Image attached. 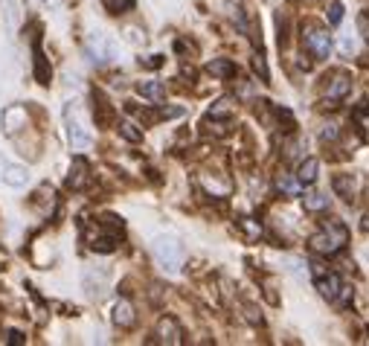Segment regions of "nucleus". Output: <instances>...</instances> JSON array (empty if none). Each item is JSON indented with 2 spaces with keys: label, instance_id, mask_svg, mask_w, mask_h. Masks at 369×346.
<instances>
[{
  "label": "nucleus",
  "instance_id": "nucleus-1",
  "mask_svg": "<svg viewBox=\"0 0 369 346\" xmlns=\"http://www.w3.org/2000/svg\"><path fill=\"white\" fill-rule=\"evenodd\" d=\"M346 244H349V230H346V224H340V221H326L311 239V247L320 256H335Z\"/></svg>",
  "mask_w": 369,
  "mask_h": 346
},
{
  "label": "nucleus",
  "instance_id": "nucleus-2",
  "mask_svg": "<svg viewBox=\"0 0 369 346\" xmlns=\"http://www.w3.org/2000/svg\"><path fill=\"white\" fill-rule=\"evenodd\" d=\"M154 259H157V265L169 270V274H178L180 265H183V244L178 236H157L154 239Z\"/></svg>",
  "mask_w": 369,
  "mask_h": 346
},
{
  "label": "nucleus",
  "instance_id": "nucleus-3",
  "mask_svg": "<svg viewBox=\"0 0 369 346\" xmlns=\"http://www.w3.org/2000/svg\"><path fill=\"white\" fill-rule=\"evenodd\" d=\"M64 128H67V140H70V146L76 148V152H84V148H91L93 134H91L88 126H84V119L79 117L76 102H67V105H64Z\"/></svg>",
  "mask_w": 369,
  "mask_h": 346
},
{
  "label": "nucleus",
  "instance_id": "nucleus-4",
  "mask_svg": "<svg viewBox=\"0 0 369 346\" xmlns=\"http://www.w3.org/2000/svg\"><path fill=\"white\" fill-rule=\"evenodd\" d=\"M88 56H91V61H99V65H105V61H117L119 58V47H117V41L114 38H108V35H102V32H93L91 38H88Z\"/></svg>",
  "mask_w": 369,
  "mask_h": 346
},
{
  "label": "nucleus",
  "instance_id": "nucleus-5",
  "mask_svg": "<svg viewBox=\"0 0 369 346\" xmlns=\"http://www.w3.org/2000/svg\"><path fill=\"white\" fill-rule=\"evenodd\" d=\"M302 41H305V49L314 56V58H326L331 53V35L323 30V27H305V35H302Z\"/></svg>",
  "mask_w": 369,
  "mask_h": 346
},
{
  "label": "nucleus",
  "instance_id": "nucleus-6",
  "mask_svg": "<svg viewBox=\"0 0 369 346\" xmlns=\"http://www.w3.org/2000/svg\"><path fill=\"white\" fill-rule=\"evenodd\" d=\"M0 178H3L6 187L23 189V187L29 183V169L21 166V163H3V172H0Z\"/></svg>",
  "mask_w": 369,
  "mask_h": 346
},
{
  "label": "nucleus",
  "instance_id": "nucleus-7",
  "mask_svg": "<svg viewBox=\"0 0 369 346\" xmlns=\"http://www.w3.org/2000/svg\"><path fill=\"white\" fill-rule=\"evenodd\" d=\"M349 91H352V82H349V76H335L331 79V84L326 88V108H335L331 102H340V99H346L349 96Z\"/></svg>",
  "mask_w": 369,
  "mask_h": 346
},
{
  "label": "nucleus",
  "instance_id": "nucleus-8",
  "mask_svg": "<svg viewBox=\"0 0 369 346\" xmlns=\"http://www.w3.org/2000/svg\"><path fill=\"white\" fill-rule=\"evenodd\" d=\"M157 341L160 343H180V326H178V320L175 317H160V323H157Z\"/></svg>",
  "mask_w": 369,
  "mask_h": 346
},
{
  "label": "nucleus",
  "instance_id": "nucleus-9",
  "mask_svg": "<svg viewBox=\"0 0 369 346\" xmlns=\"http://www.w3.org/2000/svg\"><path fill=\"white\" fill-rule=\"evenodd\" d=\"M340 277L337 274H323V277H317V291L326 297V300H337V294H340Z\"/></svg>",
  "mask_w": 369,
  "mask_h": 346
},
{
  "label": "nucleus",
  "instance_id": "nucleus-10",
  "mask_svg": "<svg viewBox=\"0 0 369 346\" xmlns=\"http://www.w3.org/2000/svg\"><path fill=\"white\" fill-rule=\"evenodd\" d=\"M84 183H88V163H84L82 157L73 160V166H70V175H67V187L70 189H82Z\"/></svg>",
  "mask_w": 369,
  "mask_h": 346
},
{
  "label": "nucleus",
  "instance_id": "nucleus-11",
  "mask_svg": "<svg viewBox=\"0 0 369 346\" xmlns=\"http://www.w3.org/2000/svg\"><path fill=\"white\" fill-rule=\"evenodd\" d=\"M23 122H27V111H23L21 105H12V108L3 111V128H6V134H15Z\"/></svg>",
  "mask_w": 369,
  "mask_h": 346
},
{
  "label": "nucleus",
  "instance_id": "nucleus-12",
  "mask_svg": "<svg viewBox=\"0 0 369 346\" xmlns=\"http://www.w3.org/2000/svg\"><path fill=\"white\" fill-rule=\"evenodd\" d=\"M317 172H320L317 160H314V157H305L302 166L297 169V183H300V187H311V183L317 181Z\"/></svg>",
  "mask_w": 369,
  "mask_h": 346
},
{
  "label": "nucleus",
  "instance_id": "nucleus-13",
  "mask_svg": "<svg viewBox=\"0 0 369 346\" xmlns=\"http://www.w3.org/2000/svg\"><path fill=\"white\" fill-rule=\"evenodd\" d=\"M114 323H117L119 329L134 326V305H131L128 300H119V303L114 305Z\"/></svg>",
  "mask_w": 369,
  "mask_h": 346
},
{
  "label": "nucleus",
  "instance_id": "nucleus-14",
  "mask_svg": "<svg viewBox=\"0 0 369 346\" xmlns=\"http://www.w3.org/2000/svg\"><path fill=\"white\" fill-rule=\"evenodd\" d=\"M3 15H6V30L15 32L21 27V21H23V9H21L18 0H6V3H3Z\"/></svg>",
  "mask_w": 369,
  "mask_h": 346
},
{
  "label": "nucleus",
  "instance_id": "nucleus-15",
  "mask_svg": "<svg viewBox=\"0 0 369 346\" xmlns=\"http://www.w3.org/2000/svg\"><path fill=\"white\" fill-rule=\"evenodd\" d=\"M50 76H53L50 61H47V56L41 53V47L35 44V79H38V84H50Z\"/></svg>",
  "mask_w": 369,
  "mask_h": 346
},
{
  "label": "nucleus",
  "instance_id": "nucleus-16",
  "mask_svg": "<svg viewBox=\"0 0 369 346\" xmlns=\"http://www.w3.org/2000/svg\"><path fill=\"white\" fill-rule=\"evenodd\" d=\"M137 93L145 96V99H152V102H163V99H166V88L160 82H140Z\"/></svg>",
  "mask_w": 369,
  "mask_h": 346
},
{
  "label": "nucleus",
  "instance_id": "nucleus-17",
  "mask_svg": "<svg viewBox=\"0 0 369 346\" xmlns=\"http://www.w3.org/2000/svg\"><path fill=\"white\" fill-rule=\"evenodd\" d=\"M206 73H213L218 79H227V76H236V65H233L230 58H215L206 65Z\"/></svg>",
  "mask_w": 369,
  "mask_h": 346
},
{
  "label": "nucleus",
  "instance_id": "nucleus-18",
  "mask_svg": "<svg viewBox=\"0 0 369 346\" xmlns=\"http://www.w3.org/2000/svg\"><path fill=\"white\" fill-rule=\"evenodd\" d=\"M335 189L340 192L343 201H352L355 198V178L352 175H337L335 178Z\"/></svg>",
  "mask_w": 369,
  "mask_h": 346
},
{
  "label": "nucleus",
  "instance_id": "nucleus-19",
  "mask_svg": "<svg viewBox=\"0 0 369 346\" xmlns=\"http://www.w3.org/2000/svg\"><path fill=\"white\" fill-rule=\"evenodd\" d=\"M302 204H305V209H309V213H323V209H329V198L320 195V192H309Z\"/></svg>",
  "mask_w": 369,
  "mask_h": 346
},
{
  "label": "nucleus",
  "instance_id": "nucleus-20",
  "mask_svg": "<svg viewBox=\"0 0 369 346\" xmlns=\"http://www.w3.org/2000/svg\"><path fill=\"white\" fill-rule=\"evenodd\" d=\"M119 134H122L126 140H131V143H143V131L134 126V122H128V119L119 122Z\"/></svg>",
  "mask_w": 369,
  "mask_h": 346
},
{
  "label": "nucleus",
  "instance_id": "nucleus-21",
  "mask_svg": "<svg viewBox=\"0 0 369 346\" xmlns=\"http://www.w3.org/2000/svg\"><path fill=\"white\" fill-rule=\"evenodd\" d=\"M343 18H346V6H343L340 0H335V3L329 6V23H331V27H340Z\"/></svg>",
  "mask_w": 369,
  "mask_h": 346
},
{
  "label": "nucleus",
  "instance_id": "nucleus-22",
  "mask_svg": "<svg viewBox=\"0 0 369 346\" xmlns=\"http://www.w3.org/2000/svg\"><path fill=\"white\" fill-rule=\"evenodd\" d=\"M355 119H358L361 122V134H364V140H369V105L366 102H361L358 105V111H355Z\"/></svg>",
  "mask_w": 369,
  "mask_h": 346
},
{
  "label": "nucleus",
  "instance_id": "nucleus-23",
  "mask_svg": "<svg viewBox=\"0 0 369 346\" xmlns=\"http://www.w3.org/2000/svg\"><path fill=\"white\" fill-rule=\"evenodd\" d=\"M105 6H108L110 15H122V12L134 9V0H105Z\"/></svg>",
  "mask_w": 369,
  "mask_h": 346
},
{
  "label": "nucleus",
  "instance_id": "nucleus-24",
  "mask_svg": "<svg viewBox=\"0 0 369 346\" xmlns=\"http://www.w3.org/2000/svg\"><path fill=\"white\" fill-rule=\"evenodd\" d=\"M91 247H93L96 253H110V251H114L117 244H114V239L108 236V239H93V244H91Z\"/></svg>",
  "mask_w": 369,
  "mask_h": 346
},
{
  "label": "nucleus",
  "instance_id": "nucleus-25",
  "mask_svg": "<svg viewBox=\"0 0 369 346\" xmlns=\"http://www.w3.org/2000/svg\"><path fill=\"white\" fill-rule=\"evenodd\" d=\"M335 303L349 305V303H352V288H349V286H340V294H337V300H335Z\"/></svg>",
  "mask_w": 369,
  "mask_h": 346
},
{
  "label": "nucleus",
  "instance_id": "nucleus-26",
  "mask_svg": "<svg viewBox=\"0 0 369 346\" xmlns=\"http://www.w3.org/2000/svg\"><path fill=\"white\" fill-rule=\"evenodd\" d=\"M253 67H256V73H259L262 79H267V67H265V61H262V56H256L253 58Z\"/></svg>",
  "mask_w": 369,
  "mask_h": 346
},
{
  "label": "nucleus",
  "instance_id": "nucleus-27",
  "mask_svg": "<svg viewBox=\"0 0 369 346\" xmlns=\"http://www.w3.org/2000/svg\"><path fill=\"white\" fill-rule=\"evenodd\" d=\"M352 49H355V35L346 32V35H343V53H352Z\"/></svg>",
  "mask_w": 369,
  "mask_h": 346
},
{
  "label": "nucleus",
  "instance_id": "nucleus-28",
  "mask_svg": "<svg viewBox=\"0 0 369 346\" xmlns=\"http://www.w3.org/2000/svg\"><path fill=\"white\" fill-rule=\"evenodd\" d=\"M143 65L145 67H160L163 65V56H149V58H143Z\"/></svg>",
  "mask_w": 369,
  "mask_h": 346
},
{
  "label": "nucleus",
  "instance_id": "nucleus-29",
  "mask_svg": "<svg viewBox=\"0 0 369 346\" xmlns=\"http://www.w3.org/2000/svg\"><path fill=\"white\" fill-rule=\"evenodd\" d=\"M300 183L297 181H279V189H285V192H297Z\"/></svg>",
  "mask_w": 369,
  "mask_h": 346
},
{
  "label": "nucleus",
  "instance_id": "nucleus-30",
  "mask_svg": "<svg viewBox=\"0 0 369 346\" xmlns=\"http://www.w3.org/2000/svg\"><path fill=\"white\" fill-rule=\"evenodd\" d=\"M337 137V126H326V131H323V140H335Z\"/></svg>",
  "mask_w": 369,
  "mask_h": 346
},
{
  "label": "nucleus",
  "instance_id": "nucleus-31",
  "mask_svg": "<svg viewBox=\"0 0 369 346\" xmlns=\"http://www.w3.org/2000/svg\"><path fill=\"white\" fill-rule=\"evenodd\" d=\"M126 35H128V41H134V44H143V35H140L137 30H128Z\"/></svg>",
  "mask_w": 369,
  "mask_h": 346
},
{
  "label": "nucleus",
  "instance_id": "nucleus-32",
  "mask_svg": "<svg viewBox=\"0 0 369 346\" xmlns=\"http://www.w3.org/2000/svg\"><path fill=\"white\" fill-rule=\"evenodd\" d=\"M361 30L366 32V41H369V15H364V12H361Z\"/></svg>",
  "mask_w": 369,
  "mask_h": 346
},
{
  "label": "nucleus",
  "instance_id": "nucleus-33",
  "mask_svg": "<svg viewBox=\"0 0 369 346\" xmlns=\"http://www.w3.org/2000/svg\"><path fill=\"white\" fill-rule=\"evenodd\" d=\"M6 341H9V343H23V335H21V332H9Z\"/></svg>",
  "mask_w": 369,
  "mask_h": 346
},
{
  "label": "nucleus",
  "instance_id": "nucleus-34",
  "mask_svg": "<svg viewBox=\"0 0 369 346\" xmlns=\"http://www.w3.org/2000/svg\"><path fill=\"white\" fill-rule=\"evenodd\" d=\"M38 3H44V6H56L58 0H38Z\"/></svg>",
  "mask_w": 369,
  "mask_h": 346
}]
</instances>
